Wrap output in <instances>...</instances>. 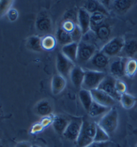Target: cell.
<instances>
[{"label": "cell", "instance_id": "6da1fadb", "mask_svg": "<svg viewBox=\"0 0 137 147\" xmlns=\"http://www.w3.org/2000/svg\"><path fill=\"white\" fill-rule=\"evenodd\" d=\"M97 126V124L94 122L84 119L80 133L76 141L77 147H86L92 143L94 140Z\"/></svg>", "mask_w": 137, "mask_h": 147}, {"label": "cell", "instance_id": "7a4b0ae2", "mask_svg": "<svg viewBox=\"0 0 137 147\" xmlns=\"http://www.w3.org/2000/svg\"><path fill=\"white\" fill-rule=\"evenodd\" d=\"M118 124V112L116 108L112 107L106 113L98 124L110 135L113 134L117 129Z\"/></svg>", "mask_w": 137, "mask_h": 147}, {"label": "cell", "instance_id": "3957f363", "mask_svg": "<svg viewBox=\"0 0 137 147\" xmlns=\"http://www.w3.org/2000/svg\"><path fill=\"white\" fill-rule=\"evenodd\" d=\"M97 45L82 40L78 43L77 63L79 65H84L88 62L97 52Z\"/></svg>", "mask_w": 137, "mask_h": 147}, {"label": "cell", "instance_id": "277c9868", "mask_svg": "<svg viewBox=\"0 0 137 147\" xmlns=\"http://www.w3.org/2000/svg\"><path fill=\"white\" fill-rule=\"evenodd\" d=\"M106 73L95 70H86L81 89L91 91L99 88L100 84L106 76Z\"/></svg>", "mask_w": 137, "mask_h": 147}, {"label": "cell", "instance_id": "5b68a950", "mask_svg": "<svg viewBox=\"0 0 137 147\" xmlns=\"http://www.w3.org/2000/svg\"><path fill=\"white\" fill-rule=\"evenodd\" d=\"M125 42L122 37H115L108 41L101 50L108 58H116L121 54Z\"/></svg>", "mask_w": 137, "mask_h": 147}, {"label": "cell", "instance_id": "8992f818", "mask_svg": "<svg viewBox=\"0 0 137 147\" xmlns=\"http://www.w3.org/2000/svg\"><path fill=\"white\" fill-rule=\"evenodd\" d=\"M110 62V58L104 54L101 50H98L90 60L84 66L87 70L105 72V70L108 68Z\"/></svg>", "mask_w": 137, "mask_h": 147}, {"label": "cell", "instance_id": "52a82bcc", "mask_svg": "<svg viewBox=\"0 0 137 147\" xmlns=\"http://www.w3.org/2000/svg\"><path fill=\"white\" fill-rule=\"evenodd\" d=\"M128 58L123 56H118L110 61L108 70L112 76L118 79L125 75V67Z\"/></svg>", "mask_w": 137, "mask_h": 147}, {"label": "cell", "instance_id": "ba28073f", "mask_svg": "<svg viewBox=\"0 0 137 147\" xmlns=\"http://www.w3.org/2000/svg\"><path fill=\"white\" fill-rule=\"evenodd\" d=\"M83 120L82 118H72L70 120L68 125L63 136L70 141H76L80 133Z\"/></svg>", "mask_w": 137, "mask_h": 147}, {"label": "cell", "instance_id": "9c48e42d", "mask_svg": "<svg viewBox=\"0 0 137 147\" xmlns=\"http://www.w3.org/2000/svg\"><path fill=\"white\" fill-rule=\"evenodd\" d=\"M74 66V63L66 58L62 52L58 53L56 56V68L59 74L66 78L69 76Z\"/></svg>", "mask_w": 137, "mask_h": 147}, {"label": "cell", "instance_id": "30bf717a", "mask_svg": "<svg viewBox=\"0 0 137 147\" xmlns=\"http://www.w3.org/2000/svg\"><path fill=\"white\" fill-rule=\"evenodd\" d=\"M116 78L111 75H106L100 84L99 89L105 92L116 100H120V95L116 91Z\"/></svg>", "mask_w": 137, "mask_h": 147}, {"label": "cell", "instance_id": "8fae6325", "mask_svg": "<svg viewBox=\"0 0 137 147\" xmlns=\"http://www.w3.org/2000/svg\"><path fill=\"white\" fill-rule=\"evenodd\" d=\"M93 101L108 108H112L115 105L116 100L109 94L99 88L90 91Z\"/></svg>", "mask_w": 137, "mask_h": 147}, {"label": "cell", "instance_id": "7c38bea8", "mask_svg": "<svg viewBox=\"0 0 137 147\" xmlns=\"http://www.w3.org/2000/svg\"><path fill=\"white\" fill-rule=\"evenodd\" d=\"M90 16L91 14L88 13L84 8H80L78 11V25L82 32L83 35H85L89 31H90Z\"/></svg>", "mask_w": 137, "mask_h": 147}, {"label": "cell", "instance_id": "4fadbf2b", "mask_svg": "<svg viewBox=\"0 0 137 147\" xmlns=\"http://www.w3.org/2000/svg\"><path fill=\"white\" fill-rule=\"evenodd\" d=\"M85 72L86 70H84L81 66L76 65H75L70 72L69 77L73 86L76 88H82V85L85 76Z\"/></svg>", "mask_w": 137, "mask_h": 147}, {"label": "cell", "instance_id": "5bb4252c", "mask_svg": "<svg viewBox=\"0 0 137 147\" xmlns=\"http://www.w3.org/2000/svg\"><path fill=\"white\" fill-rule=\"evenodd\" d=\"M78 50V43L73 42L62 46L61 52L75 64L77 62Z\"/></svg>", "mask_w": 137, "mask_h": 147}, {"label": "cell", "instance_id": "9a60e30c", "mask_svg": "<svg viewBox=\"0 0 137 147\" xmlns=\"http://www.w3.org/2000/svg\"><path fill=\"white\" fill-rule=\"evenodd\" d=\"M66 86V80L60 74H56L52 78L51 82V89L52 94L58 95L64 90Z\"/></svg>", "mask_w": 137, "mask_h": 147}, {"label": "cell", "instance_id": "2e32d148", "mask_svg": "<svg viewBox=\"0 0 137 147\" xmlns=\"http://www.w3.org/2000/svg\"><path fill=\"white\" fill-rule=\"evenodd\" d=\"M84 9L90 14L95 13V12H101L104 15H107V10L102 4L101 2L99 1H87L84 5Z\"/></svg>", "mask_w": 137, "mask_h": 147}, {"label": "cell", "instance_id": "e0dca14e", "mask_svg": "<svg viewBox=\"0 0 137 147\" xmlns=\"http://www.w3.org/2000/svg\"><path fill=\"white\" fill-rule=\"evenodd\" d=\"M69 122L70 120L67 119L66 118L62 117V116H57L53 120V128L57 133L63 135L68 125Z\"/></svg>", "mask_w": 137, "mask_h": 147}, {"label": "cell", "instance_id": "ac0fdd59", "mask_svg": "<svg viewBox=\"0 0 137 147\" xmlns=\"http://www.w3.org/2000/svg\"><path fill=\"white\" fill-rule=\"evenodd\" d=\"M110 109L111 108L104 107V106L100 105L96 102H93L88 112L91 117L95 118L102 115L104 116V114L109 111Z\"/></svg>", "mask_w": 137, "mask_h": 147}, {"label": "cell", "instance_id": "d6986e66", "mask_svg": "<svg viewBox=\"0 0 137 147\" xmlns=\"http://www.w3.org/2000/svg\"><path fill=\"white\" fill-rule=\"evenodd\" d=\"M137 53V42L134 40H130L125 42L124 48L121 54H123V57L128 59L132 58Z\"/></svg>", "mask_w": 137, "mask_h": 147}, {"label": "cell", "instance_id": "ffe728a7", "mask_svg": "<svg viewBox=\"0 0 137 147\" xmlns=\"http://www.w3.org/2000/svg\"><path fill=\"white\" fill-rule=\"evenodd\" d=\"M78 96L82 105L83 106L84 109L88 112L92 104L94 102L90 91L86 90L84 89H81L79 91Z\"/></svg>", "mask_w": 137, "mask_h": 147}, {"label": "cell", "instance_id": "44dd1931", "mask_svg": "<svg viewBox=\"0 0 137 147\" xmlns=\"http://www.w3.org/2000/svg\"><path fill=\"white\" fill-rule=\"evenodd\" d=\"M52 24L48 16L42 15L36 21V28L41 32H48L50 31Z\"/></svg>", "mask_w": 137, "mask_h": 147}, {"label": "cell", "instance_id": "7402d4cb", "mask_svg": "<svg viewBox=\"0 0 137 147\" xmlns=\"http://www.w3.org/2000/svg\"><path fill=\"white\" fill-rule=\"evenodd\" d=\"M56 42L62 46L73 42L71 34L62 28H59L56 32Z\"/></svg>", "mask_w": 137, "mask_h": 147}, {"label": "cell", "instance_id": "603a6c76", "mask_svg": "<svg viewBox=\"0 0 137 147\" xmlns=\"http://www.w3.org/2000/svg\"><path fill=\"white\" fill-rule=\"evenodd\" d=\"M106 20V15L101 12H95L90 16V30H95L100 26L104 24Z\"/></svg>", "mask_w": 137, "mask_h": 147}, {"label": "cell", "instance_id": "cb8c5ba5", "mask_svg": "<svg viewBox=\"0 0 137 147\" xmlns=\"http://www.w3.org/2000/svg\"><path fill=\"white\" fill-rule=\"evenodd\" d=\"M36 112L41 116H48L52 112V107L47 100H42L38 103L36 107Z\"/></svg>", "mask_w": 137, "mask_h": 147}, {"label": "cell", "instance_id": "d4e9b609", "mask_svg": "<svg viewBox=\"0 0 137 147\" xmlns=\"http://www.w3.org/2000/svg\"><path fill=\"white\" fill-rule=\"evenodd\" d=\"M134 1L130 0H117L114 1L113 6L114 9L119 13H126L133 5Z\"/></svg>", "mask_w": 137, "mask_h": 147}, {"label": "cell", "instance_id": "484cf974", "mask_svg": "<svg viewBox=\"0 0 137 147\" xmlns=\"http://www.w3.org/2000/svg\"><path fill=\"white\" fill-rule=\"evenodd\" d=\"M26 46L28 49L32 51L40 52L43 49L42 46V38L36 36L30 37L26 42Z\"/></svg>", "mask_w": 137, "mask_h": 147}, {"label": "cell", "instance_id": "4316f807", "mask_svg": "<svg viewBox=\"0 0 137 147\" xmlns=\"http://www.w3.org/2000/svg\"><path fill=\"white\" fill-rule=\"evenodd\" d=\"M93 32H94L97 40H99L100 41H106L109 38L110 33H111V29L108 25H106L104 24L98 28L97 29L94 30Z\"/></svg>", "mask_w": 137, "mask_h": 147}, {"label": "cell", "instance_id": "83f0119b", "mask_svg": "<svg viewBox=\"0 0 137 147\" xmlns=\"http://www.w3.org/2000/svg\"><path fill=\"white\" fill-rule=\"evenodd\" d=\"M119 101L124 109H130L135 105L136 98L132 95L126 92L120 95Z\"/></svg>", "mask_w": 137, "mask_h": 147}, {"label": "cell", "instance_id": "f1b7e54d", "mask_svg": "<svg viewBox=\"0 0 137 147\" xmlns=\"http://www.w3.org/2000/svg\"><path fill=\"white\" fill-rule=\"evenodd\" d=\"M110 140V136L105 130H103L101 126L98 125L97 126V130H96V133L94 136V142H108Z\"/></svg>", "mask_w": 137, "mask_h": 147}, {"label": "cell", "instance_id": "f546056e", "mask_svg": "<svg viewBox=\"0 0 137 147\" xmlns=\"http://www.w3.org/2000/svg\"><path fill=\"white\" fill-rule=\"evenodd\" d=\"M56 44V39L52 36H47L42 39V48L46 50H51Z\"/></svg>", "mask_w": 137, "mask_h": 147}, {"label": "cell", "instance_id": "4dcf8cb0", "mask_svg": "<svg viewBox=\"0 0 137 147\" xmlns=\"http://www.w3.org/2000/svg\"><path fill=\"white\" fill-rule=\"evenodd\" d=\"M137 70V62L134 59H128L125 67V75L128 76H133Z\"/></svg>", "mask_w": 137, "mask_h": 147}, {"label": "cell", "instance_id": "1f68e13d", "mask_svg": "<svg viewBox=\"0 0 137 147\" xmlns=\"http://www.w3.org/2000/svg\"><path fill=\"white\" fill-rule=\"evenodd\" d=\"M13 4V1L7 0H0V18L7 14L8 11L11 9V6Z\"/></svg>", "mask_w": 137, "mask_h": 147}, {"label": "cell", "instance_id": "d6a6232c", "mask_svg": "<svg viewBox=\"0 0 137 147\" xmlns=\"http://www.w3.org/2000/svg\"><path fill=\"white\" fill-rule=\"evenodd\" d=\"M70 34L72 39V41L74 42L79 43L82 40V32L80 28L79 27L78 24L76 25L74 29L71 32Z\"/></svg>", "mask_w": 137, "mask_h": 147}, {"label": "cell", "instance_id": "836d02e7", "mask_svg": "<svg viewBox=\"0 0 137 147\" xmlns=\"http://www.w3.org/2000/svg\"><path fill=\"white\" fill-rule=\"evenodd\" d=\"M77 17L78 13L76 14L75 13V11H74L73 10H70V11H67L64 15L65 21H70L76 24H78Z\"/></svg>", "mask_w": 137, "mask_h": 147}, {"label": "cell", "instance_id": "e575fe53", "mask_svg": "<svg viewBox=\"0 0 137 147\" xmlns=\"http://www.w3.org/2000/svg\"><path fill=\"white\" fill-rule=\"evenodd\" d=\"M116 91H117V92L120 95H121L122 94L126 93V86L125 84H124V82H122L119 79H116Z\"/></svg>", "mask_w": 137, "mask_h": 147}, {"label": "cell", "instance_id": "d590c367", "mask_svg": "<svg viewBox=\"0 0 137 147\" xmlns=\"http://www.w3.org/2000/svg\"><path fill=\"white\" fill-rule=\"evenodd\" d=\"M76 25V24L70 21H64L62 24V26L61 28H63L64 30H66V32L71 33L74 29L75 26Z\"/></svg>", "mask_w": 137, "mask_h": 147}, {"label": "cell", "instance_id": "8d00e7d4", "mask_svg": "<svg viewBox=\"0 0 137 147\" xmlns=\"http://www.w3.org/2000/svg\"><path fill=\"white\" fill-rule=\"evenodd\" d=\"M7 16L10 21H15V20H17V18L18 17V13L17 10L14 9H11L9 11H8Z\"/></svg>", "mask_w": 137, "mask_h": 147}, {"label": "cell", "instance_id": "74e56055", "mask_svg": "<svg viewBox=\"0 0 137 147\" xmlns=\"http://www.w3.org/2000/svg\"><path fill=\"white\" fill-rule=\"evenodd\" d=\"M109 146V143L108 142H98L94 141L92 143L89 144L88 146L86 147H108Z\"/></svg>", "mask_w": 137, "mask_h": 147}, {"label": "cell", "instance_id": "f35d334b", "mask_svg": "<svg viewBox=\"0 0 137 147\" xmlns=\"http://www.w3.org/2000/svg\"><path fill=\"white\" fill-rule=\"evenodd\" d=\"M15 147H32V145L28 141H22L16 144Z\"/></svg>", "mask_w": 137, "mask_h": 147}, {"label": "cell", "instance_id": "ab89813d", "mask_svg": "<svg viewBox=\"0 0 137 147\" xmlns=\"http://www.w3.org/2000/svg\"><path fill=\"white\" fill-rule=\"evenodd\" d=\"M49 119H50V118H45L44 121L42 122V125H48V124H50L51 122V120Z\"/></svg>", "mask_w": 137, "mask_h": 147}, {"label": "cell", "instance_id": "60d3db41", "mask_svg": "<svg viewBox=\"0 0 137 147\" xmlns=\"http://www.w3.org/2000/svg\"><path fill=\"white\" fill-rule=\"evenodd\" d=\"M0 147H7L5 144V142L0 140Z\"/></svg>", "mask_w": 137, "mask_h": 147}, {"label": "cell", "instance_id": "b9f144b4", "mask_svg": "<svg viewBox=\"0 0 137 147\" xmlns=\"http://www.w3.org/2000/svg\"><path fill=\"white\" fill-rule=\"evenodd\" d=\"M32 147H40V146L38 145H32Z\"/></svg>", "mask_w": 137, "mask_h": 147}, {"label": "cell", "instance_id": "7bdbcfd3", "mask_svg": "<svg viewBox=\"0 0 137 147\" xmlns=\"http://www.w3.org/2000/svg\"><path fill=\"white\" fill-rule=\"evenodd\" d=\"M135 147H137V144H136V146Z\"/></svg>", "mask_w": 137, "mask_h": 147}]
</instances>
